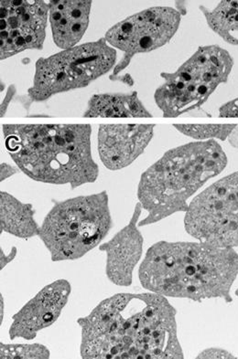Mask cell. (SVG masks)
<instances>
[{
    "label": "cell",
    "mask_w": 238,
    "mask_h": 359,
    "mask_svg": "<svg viewBox=\"0 0 238 359\" xmlns=\"http://www.w3.org/2000/svg\"><path fill=\"white\" fill-rule=\"evenodd\" d=\"M176 316L173 304L161 294H114L77 320L81 358H183Z\"/></svg>",
    "instance_id": "1"
},
{
    "label": "cell",
    "mask_w": 238,
    "mask_h": 359,
    "mask_svg": "<svg viewBox=\"0 0 238 359\" xmlns=\"http://www.w3.org/2000/svg\"><path fill=\"white\" fill-rule=\"evenodd\" d=\"M238 276V252L206 243L159 241L147 249L138 269L147 291L192 302L231 303Z\"/></svg>",
    "instance_id": "2"
},
{
    "label": "cell",
    "mask_w": 238,
    "mask_h": 359,
    "mask_svg": "<svg viewBox=\"0 0 238 359\" xmlns=\"http://www.w3.org/2000/svg\"><path fill=\"white\" fill-rule=\"evenodd\" d=\"M2 133L11 159L32 180L74 189L98 179L90 125L11 123Z\"/></svg>",
    "instance_id": "3"
},
{
    "label": "cell",
    "mask_w": 238,
    "mask_h": 359,
    "mask_svg": "<svg viewBox=\"0 0 238 359\" xmlns=\"http://www.w3.org/2000/svg\"><path fill=\"white\" fill-rule=\"evenodd\" d=\"M227 165L216 140L195 141L167 151L141 175L137 197L147 216L138 227L186 212L188 201Z\"/></svg>",
    "instance_id": "4"
},
{
    "label": "cell",
    "mask_w": 238,
    "mask_h": 359,
    "mask_svg": "<svg viewBox=\"0 0 238 359\" xmlns=\"http://www.w3.org/2000/svg\"><path fill=\"white\" fill-rule=\"evenodd\" d=\"M113 227L107 191L54 202L39 238L54 262L75 261L100 245Z\"/></svg>",
    "instance_id": "5"
},
{
    "label": "cell",
    "mask_w": 238,
    "mask_h": 359,
    "mask_svg": "<svg viewBox=\"0 0 238 359\" xmlns=\"http://www.w3.org/2000/svg\"><path fill=\"white\" fill-rule=\"evenodd\" d=\"M233 57L218 45L197 50L176 72H162L164 83L156 90L154 100L165 118H174L203 107L233 70Z\"/></svg>",
    "instance_id": "6"
},
{
    "label": "cell",
    "mask_w": 238,
    "mask_h": 359,
    "mask_svg": "<svg viewBox=\"0 0 238 359\" xmlns=\"http://www.w3.org/2000/svg\"><path fill=\"white\" fill-rule=\"evenodd\" d=\"M117 55V50L102 38L39 59L27 102L29 105L60 93L86 88L112 70Z\"/></svg>",
    "instance_id": "7"
},
{
    "label": "cell",
    "mask_w": 238,
    "mask_h": 359,
    "mask_svg": "<svg viewBox=\"0 0 238 359\" xmlns=\"http://www.w3.org/2000/svg\"><path fill=\"white\" fill-rule=\"evenodd\" d=\"M185 228L201 243L238 247V171L216 181L190 202Z\"/></svg>",
    "instance_id": "8"
},
{
    "label": "cell",
    "mask_w": 238,
    "mask_h": 359,
    "mask_svg": "<svg viewBox=\"0 0 238 359\" xmlns=\"http://www.w3.org/2000/svg\"><path fill=\"white\" fill-rule=\"evenodd\" d=\"M182 13L171 7H153L138 12L111 27L105 39L123 58L113 69L110 80L116 81L131 65L135 55L152 53L165 46L180 28Z\"/></svg>",
    "instance_id": "9"
},
{
    "label": "cell",
    "mask_w": 238,
    "mask_h": 359,
    "mask_svg": "<svg viewBox=\"0 0 238 359\" xmlns=\"http://www.w3.org/2000/svg\"><path fill=\"white\" fill-rule=\"evenodd\" d=\"M48 20L45 0H0V59L44 49Z\"/></svg>",
    "instance_id": "10"
},
{
    "label": "cell",
    "mask_w": 238,
    "mask_h": 359,
    "mask_svg": "<svg viewBox=\"0 0 238 359\" xmlns=\"http://www.w3.org/2000/svg\"><path fill=\"white\" fill-rule=\"evenodd\" d=\"M72 292L71 283L59 279L44 286L11 318L8 334L11 340L31 341L39 332L53 325L62 315Z\"/></svg>",
    "instance_id": "11"
},
{
    "label": "cell",
    "mask_w": 238,
    "mask_h": 359,
    "mask_svg": "<svg viewBox=\"0 0 238 359\" xmlns=\"http://www.w3.org/2000/svg\"><path fill=\"white\" fill-rule=\"evenodd\" d=\"M143 210L138 202L128 224L99 246L107 256L105 276L114 285L128 287L133 283L135 268L143 253L144 237L138 227Z\"/></svg>",
    "instance_id": "12"
},
{
    "label": "cell",
    "mask_w": 238,
    "mask_h": 359,
    "mask_svg": "<svg viewBox=\"0 0 238 359\" xmlns=\"http://www.w3.org/2000/svg\"><path fill=\"white\" fill-rule=\"evenodd\" d=\"M154 125H101L98 153L107 170L117 171L135 161L152 142Z\"/></svg>",
    "instance_id": "13"
},
{
    "label": "cell",
    "mask_w": 238,
    "mask_h": 359,
    "mask_svg": "<svg viewBox=\"0 0 238 359\" xmlns=\"http://www.w3.org/2000/svg\"><path fill=\"white\" fill-rule=\"evenodd\" d=\"M48 4L54 43L62 50L77 45L88 29L93 0H50Z\"/></svg>",
    "instance_id": "14"
},
{
    "label": "cell",
    "mask_w": 238,
    "mask_h": 359,
    "mask_svg": "<svg viewBox=\"0 0 238 359\" xmlns=\"http://www.w3.org/2000/svg\"><path fill=\"white\" fill-rule=\"evenodd\" d=\"M83 116L86 118H150L153 116L138 98V93L133 92L93 95Z\"/></svg>",
    "instance_id": "15"
},
{
    "label": "cell",
    "mask_w": 238,
    "mask_h": 359,
    "mask_svg": "<svg viewBox=\"0 0 238 359\" xmlns=\"http://www.w3.org/2000/svg\"><path fill=\"white\" fill-rule=\"evenodd\" d=\"M41 226L35 219V210L13 195L0 192V231L28 240L39 236Z\"/></svg>",
    "instance_id": "16"
},
{
    "label": "cell",
    "mask_w": 238,
    "mask_h": 359,
    "mask_svg": "<svg viewBox=\"0 0 238 359\" xmlns=\"http://www.w3.org/2000/svg\"><path fill=\"white\" fill-rule=\"evenodd\" d=\"M208 27L227 43L238 45V0H221L213 10L199 7Z\"/></svg>",
    "instance_id": "17"
},
{
    "label": "cell",
    "mask_w": 238,
    "mask_h": 359,
    "mask_svg": "<svg viewBox=\"0 0 238 359\" xmlns=\"http://www.w3.org/2000/svg\"><path fill=\"white\" fill-rule=\"evenodd\" d=\"M180 134L197 141L227 140L237 125H174Z\"/></svg>",
    "instance_id": "18"
},
{
    "label": "cell",
    "mask_w": 238,
    "mask_h": 359,
    "mask_svg": "<svg viewBox=\"0 0 238 359\" xmlns=\"http://www.w3.org/2000/svg\"><path fill=\"white\" fill-rule=\"evenodd\" d=\"M51 352L41 344H4L0 343L1 359H47Z\"/></svg>",
    "instance_id": "19"
},
{
    "label": "cell",
    "mask_w": 238,
    "mask_h": 359,
    "mask_svg": "<svg viewBox=\"0 0 238 359\" xmlns=\"http://www.w3.org/2000/svg\"><path fill=\"white\" fill-rule=\"evenodd\" d=\"M197 358L204 359H227L234 358L236 355H234L231 352L227 351V350L211 348L200 352V354H199Z\"/></svg>",
    "instance_id": "20"
},
{
    "label": "cell",
    "mask_w": 238,
    "mask_h": 359,
    "mask_svg": "<svg viewBox=\"0 0 238 359\" xmlns=\"http://www.w3.org/2000/svg\"><path fill=\"white\" fill-rule=\"evenodd\" d=\"M218 114L222 118H238V97L223 104Z\"/></svg>",
    "instance_id": "21"
},
{
    "label": "cell",
    "mask_w": 238,
    "mask_h": 359,
    "mask_svg": "<svg viewBox=\"0 0 238 359\" xmlns=\"http://www.w3.org/2000/svg\"><path fill=\"white\" fill-rule=\"evenodd\" d=\"M19 171L20 170L17 165L16 167H13V165L8 164V163H2V164L0 165V180L3 182V181L13 177L14 175H16Z\"/></svg>",
    "instance_id": "22"
},
{
    "label": "cell",
    "mask_w": 238,
    "mask_h": 359,
    "mask_svg": "<svg viewBox=\"0 0 238 359\" xmlns=\"http://www.w3.org/2000/svg\"><path fill=\"white\" fill-rule=\"evenodd\" d=\"M17 255L18 250L16 247H12L11 252L8 255H6L4 250L1 249V252H0V269L1 271L4 269L8 264H10L17 257Z\"/></svg>",
    "instance_id": "23"
},
{
    "label": "cell",
    "mask_w": 238,
    "mask_h": 359,
    "mask_svg": "<svg viewBox=\"0 0 238 359\" xmlns=\"http://www.w3.org/2000/svg\"><path fill=\"white\" fill-rule=\"evenodd\" d=\"M17 90L13 86H11L10 88H8L7 95H6L5 98L3 99L1 102V117L5 116L6 113H7L8 105H10L12 98H13Z\"/></svg>",
    "instance_id": "24"
},
{
    "label": "cell",
    "mask_w": 238,
    "mask_h": 359,
    "mask_svg": "<svg viewBox=\"0 0 238 359\" xmlns=\"http://www.w3.org/2000/svg\"><path fill=\"white\" fill-rule=\"evenodd\" d=\"M227 140L231 147H233L234 149H238V126L229 135Z\"/></svg>",
    "instance_id": "25"
},
{
    "label": "cell",
    "mask_w": 238,
    "mask_h": 359,
    "mask_svg": "<svg viewBox=\"0 0 238 359\" xmlns=\"http://www.w3.org/2000/svg\"><path fill=\"white\" fill-rule=\"evenodd\" d=\"M3 310H4V309H3V297H2V295H1V324H2V322H3Z\"/></svg>",
    "instance_id": "26"
},
{
    "label": "cell",
    "mask_w": 238,
    "mask_h": 359,
    "mask_svg": "<svg viewBox=\"0 0 238 359\" xmlns=\"http://www.w3.org/2000/svg\"><path fill=\"white\" fill-rule=\"evenodd\" d=\"M236 295H237V297H238V289H237V291H236Z\"/></svg>",
    "instance_id": "27"
}]
</instances>
